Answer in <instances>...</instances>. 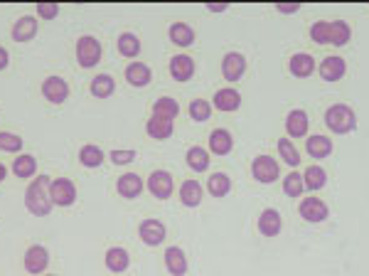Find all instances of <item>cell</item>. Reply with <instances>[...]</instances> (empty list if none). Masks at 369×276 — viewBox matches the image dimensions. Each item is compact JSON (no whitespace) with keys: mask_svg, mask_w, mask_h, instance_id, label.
Segmentation results:
<instances>
[{"mask_svg":"<svg viewBox=\"0 0 369 276\" xmlns=\"http://www.w3.org/2000/svg\"><path fill=\"white\" fill-rule=\"evenodd\" d=\"M116 190L126 200H133V197H138L143 192V178L135 175V173H126V175H121L116 180Z\"/></svg>","mask_w":369,"mask_h":276,"instance_id":"ffe728a7","label":"cell"},{"mask_svg":"<svg viewBox=\"0 0 369 276\" xmlns=\"http://www.w3.org/2000/svg\"><path fill=\"white\" fill-rule=\"evenodd\" d=\"M347 74V62L338 55H330L320 62V77L325 81H338Z\"/></svg>","mask_w":369,"mask_h":276,"instance_id":"2e32d148","label":"cell"},{"mask_svg":"<svg viewBox=\"0 0 369 276\" xmlns=\"http://www.w3.org/2000/svg\"><path fill=\"white\" fill-rule=\"evenodd\" d=\"M209 116H212V101H207V99H192L190 101L192 121H207Z\"/></svg>","mask_w":369,"mask_h":276,"instance_id":"ab89813d","label":"cell"},{"mask_svg":"<svg viewBox=\"0 0 369 276\" xmlns=\"http://www.w3.org/2000/svg\"><path fill=\"white\" fill-rule=\"evenodd\" d=\"M5 175H8L5 166H3V163H0V183H3V180H5Z\"/></svg>","mask_w":369,"mask_h":276,"instance_id":"7dc6e473","label":"cell"},{"mask_svg":"<svg viewBox=\"0 0 369 276\" xmlns=\"http://www.w3.org/2000/svg\"><path fill=\"white\" fill-rule=\"evenodd\" d=\"M49 197H52V205L57 208H69L77 200V185L69 178H57L49 183Z\"/></svg>","mask_w":369,"mask_h":276,"instance_id":"5b68a950","label":"cell"},{"mask_svg":"<svg viewBox=\"0 0 369 276\" xmlns=\"http://www.w3.org/2000/svg\"><path fill=\"white\" fill-rule=\"evenodd\" d=\"M246 72V57L241 52H227L221 60V74L227 81H239Z\"/></svg>","mask_w":369,"mask_h":276,"instance_id":"30bf717a","label":"cell"},{"mask_svg":"<svg viewBox=\"0 0 369 276\" xmlns=\"http://www.w3.org/2000/svg\"><path fill=\"white\" fill-rule=\"evenodd\" d=\"M325 126L332 131V134H352L357 129V114L352 106L347 104H332L330 109L325 111Z\"/></svg>","mask_w":369,"mask_h":276,"instance_id":"7a4b0ae2","label":"cell"},{"mask_svg":"<svg viewBox=\"0 0 369 276\" xmlns=\"http://www.w3.org/2000/svg\"><path fill=\"white\" fill-rule=\"evenodd\" d=\"M251 175L254 180H258V183L264 185H271L276 183L278 175H281V166H278L276 158H271V155H256V158L251 160Z\"/></svg>","mask_w":369,"mask_h":276,"instance_id":"3957f363","label":"cell"},{"mask_svg":"<svg viewBox=\"0 0 369 276\" xmlns=\"http://www.w3.org/2000/svg\"><path fill=\"white\" fill-rule=\"evenodd\" d=\"M202 197H204V190L197 180H184V183L180 185V203H182L184 208H197V205L202 203Z\"/></svg>","mask_w":369,"mask_h":276,"instance_id":"d4e9b609","label":"cell"},{"mask_svg":"<svg viewBox=\"0 0 369 276\" xmlns=\"http://www.w3.org/2000/svg\"><path fill=\"white\" fill-rule=\"evenodd\" d=\"M49 264V252L42 244H32L27 252H25V269L30 274H44Z\"/></svg>","mask_w":369,"mask_h":276,"instance_id":"7c38bea8","label":"cell"},{"mask_svg":"<svg viewBox=\"0 0 369 276\" xmlns=\"http://www.w3.org/2000/svg\"><path fill=\"white\" fill-rule=\"evenodd\" d=\"M148 190L150 195L158 197V200H167L175 190V180L167 171H153L150 178H148Z\"/></svg>","mask_w":369,"mask_h":276,"instance_id":"ba28073f","label":"cell"},{"mask_svg":"<svg viewBox=\"0 0 369 276\" xmlns=\"http://www.w3.org/2000/svg\"><path fill=\"white\" fill-rule=\"evenodd\" d=\"M12 173L18 175V178H35L37 173V158L30 153H23L18 158L12 160Z\"/></svg>","mask_w":369,"mask_h":276,"instance_id":"d6a6232c","label":"cell"},{"mask_svg":"<svg viewBox=\"0 0 369 276\" xmlns=\"http://www.w3.org/2000/svg\"><path fill=\"white\" fill-rule=\"evenodd\" d=\"M234 148V138L227 129H215L209 134V151L215 155H229Z\"/></svg>","mask_w":369,"mask_h":276,"instance_id":"7402d4cb","label":"cell"},{"mask_svg":"<svg viewBox=\"0 0 369 276\" xmlns=\"http://www.w3.org/2000/svg\"><path fill=\"white\" fill-rule=\"evenodd\" d=\"M47 276H55V274H47Z\"/></svg>","mask_w":369,"mask_h":276,"instance_id":"c3c4849f","label":"cell"},{"mask_svg":"<svg viewBox=\"0 0 369 276\" xmlns=\"http://www.w3.org/2000/svg\"><path fill=\"white\" fill-rule=\"evenodd\" d=\"M303 183H305V190H320L327 185V173L320 166H308L303 171Z\"/></svg>","mask_w":369,"mask_h":276,"instance_id":"e575fe53","label":"cell"},{"mask_svg":"<svg viewBox=\"0 0 369 276\" xmlns=\"http://www.w3.org/2000/svg\"><path fill=\"white\" fill-rule=\"evenodd\" d=\"M288 69L298 79H308V77L315 72V57L308 55V52H295L288 60Z\"/></svg>","mask_w":369,"mask_h":276,"instance_id":"ac0fdd59","label":"cell"},{"mask_svg":"<svg viewBox=\"0 0 369 276\" xmlns=\"http://www.w3.org/2000/svg\"><path fill=\"white\" fill-rule=\"evenodd\" d=\"M10 35H12V40H15V42H30V40H35L37 18H32V15H23L20 20H15Z\"/></svg>","mask_w":369,"mask_h":276,"instance_id":"d6986e66","label":"cell"},{"mask_svg":"<svg viewBox=\"0 0 369 276\" xmlns=\"http://www.w3.org/2000/svg\"><path fill=\"white\" fill-rule=\"evenodd\" d=\"M0 151L5 153H20L23 151V138L18 134H10V131H0Z\"/></svg>","mask_w":369,"mask_h":276,"instance_id":"60d3db41","label":"cell"},{"mask_svg":"<svg viewBox=\"0 0 369 276\" xmlns=\"http://www.w3.org/2000/svg\"><path fill=\"white\" fill-rule=\"evenodd\" d=\"M180 114V104L175 101L172 97H160L155 99L153 104V116H160V118H167V121H172V118H178Z\"/></svg>","mask_w":369,"mask_h":276,"instance_id":"1f68e13d","label":"cell"},{"mask_svg":"<svg viewBox=\"0 0 369 276\" xmlns=\"http://www.w3.org/2000/svg\"><path fill=\"white\" fill-rule=\"evenodd\" d=\"M332 148H335L332 146V138H327V136H323V134H313L305 138V153L315 160L327 158V155L332 153Z\"/></svg>","mask_w":369,"mask_h":276,"instance_id":"e0dca14e","label":"cell"},{"mask_svg":"<svg viewBox=\"0 0 369 276\" xmlns=\"http://www.w3.org/2000/svg\"><path fill=\"white\" fill-rule=\"evenodd\" d=\"M49 183L52 180L47 175H37L32 178V183L27 185V192H25V208L30 210L32 215L37 217H47L52 212V197H49Z\"/></svg>","mask_w":369,"mask_h":276,"instance_id":"6da1fadb","label":"cell"},{"mask_svg":"<svg viewBox=\"0 0 369 276\" xmlns=\"http://www.w3.org/2000/svg\"><path fill=\"white\" fill-rule=\"evenodd\" d=\"M276 10L283 12V15H293V12L301 10V3H278Z\"/></svg>","mask_w":369,"mask_h":276,"instance_id":"ee69618b","label":"cell"},{"mask_svg":"<svg viewBox=\"0 0 369 276\" xmlns=\"http://www.w3.org/2000/svg\"><path fill=\"white\" fill-rule=\"evenodd\" d=\"M184 160H187V166H190L195 173H204V171L209 168V163H212V158H209V151H204L202 146L187 148V153H184Z\"/></svg>","mask_w":369,"mask_h":276,"instance_id":"83f0119b","label":"cell"},{"mask_svg":"<svg viewBox=\"0 0 369 276\" xmlns=\"http://www.w3.org/2000/svg\"><path fill=\"white\" fill-rule=\"evenodd\" d=\"M352 40V27L344 20H330V45L332 47H344Z\"/></svg>","mask_w":369,"mask_h":276,"instance_id":"f1b7e54d","label":"cell"},{"mask_svg":"<svg viewBox=\"0 0 369 276\" xmlns=\"http://www.w3.org/2000/svg\"><path fill=\"white\" fill-rule=\"evenodd\" d=\"M165 269L172 276H184L187 274V257L180 247H167L165 249Z\"/></svg>","mask_w":369,"mask_h":276,"instance_id":"cb8c5ba5","label":"cell"},{"mask_svg":"<svg viewBox=\"0 0 369 276\" xmlns=\"http://www.w3.org/2000/svg\"><path fill=\"white\" fill-rule=\"evenodd\" d=\"M104 262H106V269H109V271H113V274H121V271L128 269L131 257H128V252H126L123 247H111V249H106Z\"/></svg>","mask_w":369,"mask_h":276,"instance_id":"603a6c76","label":"cell"},{"mask_svg":"<svg viewBox=\"0 0 369 276\" xmlns=\"http://www.w3.org/2000/svg\"><path fill=\"white\" fill-rule=\"evenodd\" d=\"M258 232L264 234V237H278L283 229V220H281V212L273 208L264 210L261 215H258V222H256Z\"/></svg>","mask_w":369,"mask_h":276,"instance_id":"5bb4252c","label":"cell"},{"mask_svg":"<svg viewBox=\"0 0 369 276\" xmlns=\"http://www.w3.org/2000/svg\"><path fill=\"white\" fill-rule=\"evenodd\" d=\"M146 131L150 138H155V141H167L172 136V131H175V123L167 121V118H160V116H150L146 123Z\"/></svg>","mask_w":369,"mask_h":276,"instance_id":"484cf974","label":"cell"},{"mask_svg":"<svg viewBox=\"0 0 369 276\" xmlns=\"http://www.w3.org/2000/svg\"><path fill=\"white\" fill-rule=\"evenodd\" d=\"M241 106V94L234 89V86H227V89H219L215 92V99H212V109H219L224 114H232V111H239Z\"/></svg>","mask_w":369,"mask_h":276,"instance_id":"4fadbf2b","label":"cell"},{"mask_svg":"<svg viewBox=\"0 0 369 276\" xmlns=\"http://www.w3.org/2000/svg\"><path fill=\"white\" fill-rule=\"evenodd\" d=\"M207 192L212 197H227L232 192V178L227 173H212L207 178Z\"/></svg>","mask_w":369,"mask_h":276,"instance_id":"4316f807","label":"cell"},{"mask_svg":"<svg viewBox=\"0 0 369 276\" xmlns=\"http://www.w3.org/2000/svg\"><path fill=\"white\" fill-rule=\"evenodd\" d=\"M118 52H121L126 60H133V57L141 55V40H138V35H133V32H123V35H118Z\"/></svg>","mask_w":369,"mask_h":276,"instance_id":"836d02e7","label":"cell"},{"mask_svg":"<svg viewBox=\"0 0 369 276\" xmlns=\"http://www.w3.org/2000/svg\"><path fill=\"white\" fill-rule=\"evenodd\" d=\"M308 129H310V118L303 109H290L286 116V134L290 138H305Z\"/></svg>","mask_w":369,"mask_h":276,"instance_id":"8fae6325","label":"cell"},{"mask_svg":"<svg viewBox=\"0 0 369 276\" xmlns=\"http://www.w3.org/2000/svg\"><path fill=\"white\" fill-rule=\"evenodd\" d=\"M167 35H170L172 45H178V47H190L195 42V30L187 23H172Z\"/></svg>","mask_w":369,"mask_h":276,"instance_id":"f546056e","label":"cell"},{"mask_svg":"<svg viewBox=\"0 0 369 276\" xmlns=\"http://www.w3.org/2000/svg\"><path fill=\"white\" fill-rule=\"evenodd\" d=\"M89 89H92V94L96 99H109L111 94L116 92V79H113L111 74H96Z\"/></svg>","mask_w":369,"mask_h":276,"instance_id":"4dcf8cb0","label":"cell"},{"mask_svg":"<svg viewBox=\"0 0 369 276\" xmlns=\"http://www.w3.org/2000/svg\"><path fill=\"white\" fill-rule=\"evenodd\" d=\"M310 40L315 45H330V20H315L310 25Z\"/></svg>","mask_w":369,"mask_h":276,"instance_id":"f35d334b","label":"cell"},{"mask_svg":"<svg viewBox=\"0 0 369 276\" xmlns=\"http://www.w3.org/2000/svg\"><path fill=\"white\" fill-rule=\"evenodd\" d=\"M77 60H79V64L84 69L96 67L98 62H101V42H98L96 37L84 35L77 40Z\"/></svg>","mask_w":369,"mask_h":276,"instance_id":"277c9868","label":"cell"},{"mask_svg":"<svg viewBox=\"0 0 369 276\" xmlns=\"http://www.w3.org/2000/svg\"><path fill=\"white\" fill-rule=\"evenodd\" d=\"M109 158L113 166H128V163L135 160V151H118V148H113L109 153Z\"/></svg>","mask_w":369,"mask_h":276,"instance_id":"b9f144b4","label":"cell"},{"mask_svg":"<svg viewBox=\"0 0 369 276\" xmlns=\"http://www.w3.org/2000/svg\"><path fill=\"white\" fill-rule=\"evenodd\" d=\"M42 97L49 104H64L69 99V84L62 77H47L42 81Z\"/></svg>","mask_w":369,"mask_h":276,"instance_id":"9c48e42d","label":"cell"},{"mask_svg":"<svg viewBox=\"0 0 369 276\" xmlns=\"http://www.w3.org/2000/svg\"><path fill=\"white\" fill-rule=\"evenodd\" d=\"M170 77L175 81H190L195 77V60L190 55H175L170 60Z\"/></svg>","mask_w":369,"mask_h":276,"instance_id":"9a60e30c","label":"cell"},{"mask_svg":"<svg viewBox=\"0 0 369 276\" xmlns=\"http://www.w3.org/2000/svg\"><path fill=\"white\" fill-rule=\"evenodd\" d=\"M10 64V55H8V49L5 47H0V72Z\"/></svg>","mask_w":369,"mask_h":276,"instance_id":"f6af8a7d","label":"cell"},{"mask_svg":"<svg viewBox=\"0 0 369 276\" xmlns=\"http://www.w3.org/2000/svg\"><path fill=\"white\" fill-rule=\"evenodd\" d=\"M165 225L160 220H155V217H150V220H143L141 225H138V237H141L143 244L148 247H158L163 244V240H165Z\"/></svg>","mask_w":369,"mask_h":276,"instance_id":"52a82bcc","label":"cell"},{"mask_svg":"<svg viewBox=\"0 0 369 276\" xmlns=\"http://www.w3.org/2000/svg\"><path fill=\"white\" fill-rule=\"evenodd\" d=\"M35 10L42 20H55L59 15V3H37Z\"/></svg>","mask_w":369,"mask_h":276,"instance_id":"7bdbcfd3","label":"cell"},{"mask_svg":"<svg viewBox=\"0 0 369 276\" xmlns=\"http://www.w3.org/2000/svg\"><path fill=\"white\" fill-rule=\"evenodd\" d=\"M278 155L283 158V163L290 168H298L301 166V153H298V148L293 146L290 138H278Z\"/></svg>","mask_w":369,"mask_h":276,"instance_id":"d590c367","label":"cell"},{"mask_svg":"<svg viewBox=\"0 0 369 276\" xmlns=\"http://www.w3.org/2000/svg\"><path fill=\"white\" fill-rule=\"evenodd\" d=\"M305 190V183H303V173H288L283 178V192L288 197H301Z\"/></svg>","mask_w":369,"mask_h":276,"instance_id":"74e56055","label":"cell"},{"mask_svg":"<svg viewBox=\"0 0 369 276\" xmlns=\"http://www.w3.org/2000/svg\"><path fill=\"white\" fill-rule=\"evenodd\" d=\"M207 10H212V12H227L229 5H227V3H209Z\"/></svg>","mask_w":369,"mask_h":276,"instance_id":"bcb514c9","label":"cell"},{"mask_svg":"<svg viewBox=\"0 0 369 276\" xmlns=\"http://www.w3.org/2000/svg\"><path fill=\"white\" fill-rule=\"evenodd\" d=\"M301 217L310 225H320V222H325L330 217V208H327L320 197H303L301 208H298Z\"/></svg>","mask_w":369,"mask_h":276,"instance_id":"8992f818","label":"cell"},{"mask_svg":"<svg viewBox=\"0 0 369 276\" xmlns=\"http://www.w3.org/2000/svg\"><path fill=\"white\" fill-rule=\"evenodd\" d=\"M150 79H153V72H150L146 62H131L126 67V81L131 86H148Z\"/></svg>","mask_w":369,"mask_h":276,"instance_id":"44dd1931","label":"cell"},{"mask_svg":"<svg viewBox=\"0 0 369 276\" xmlns=\"http://www.w3.org/2000/svg\"><path fill=\"white\" fill-rule=\"evenodd\" d=\"M104 158H106L104 151H101L98 146H92V143H89V146H84L79 151L81 166H86V168H98L101 163H104Z\"/></svg>","mask_w":369,"mask_h":276,"instance_id":"8d00e7d4","label":"cell"}]
</instances>
